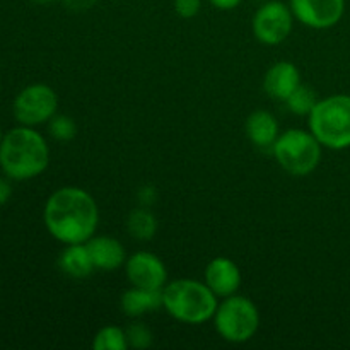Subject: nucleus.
<instances>
[{
	"label": "nucleus",
	"mask_w": 350,
	"mask_h": 350,
	"mask_svg": "<svg viewBox=\"0 0 350 350\" xmlns=\"http://www.w3.org/2000/svg\"><path fill=\"white\" fill-rule=\"evenodd\" d=\"M308 130L323 147L344 150L350 147V96L334 94L318 99L308 115Z\"/></svg>",
	"instance_id": "20e7f679"
},
{
	"label": "nucleus",
	"mask_w": 350,
	"mask_h": 350,
	"mask_svg": "<svg viewBox=\"0 0 350 350\" xmlns=\"http://www.w3.org/2000/svg\"><path fill=\"white\" fill-rule=\"evenodd\" d=\"M219 297L205 282L195 279L167 280L163 287V308L185 325H204L214 318Z\"/></svg>",
	"instance_id": "7ed1b4c3"
},
{
	"label": "nucleus",
	"mask_w": 350,
	"mask_h": 350,
	"mask_svg": "<svg viewBox=\"0 0 350 350\" xmlns=\"http://www.w3.org/2000/svg\"><path fill=\"white\" fill-rule=\"evenodd\" d=\"M120 306L129 318H140L147 313H154L163 308V291L132 286L123 293Z\"/></svg>",
	"instance_id": "2eb2a0df"
},
{
	"label": "nucleus",
	"mask_w": 350,
	"mask_h": 350,
	"mask_svg": "<svg viewBox=\"0 0 350 350\" xmlns=\"http://www.w3.org/2000/svg\"><path fill=\"white\" fill-rule=\"evenodd\" d=\"M89 255L96 270L101 272H115L125 265L126 252L125 246L113 236H92L88 243Z\"/></svg>",
	"instance_id": "ddd939ff"
},
{
	"label": "nucleus",
	"mask_w": 350,
	"mask_h": 350,
	"mask_svg": "<svg viewBox=\"0 0 350 350\" xmlns=\"http://www.w3.org/2000/svg\"><path fill=\"white\" fill-rule=\"evenodd\" d=\"M50 164L46 139L34 126L19 125L9 130L0 144V170L14 181L40 176Z\"/></svg>",
	"instance_id": "f03ea898"
},
{
	"label": "nucleus",
	"mask_w": 350,
	"mask_h": 350,
	"mask_svg": "<svg viewBox=\"0 0 350 350\" xmlns=\"http://www.w3.org/2000/svg\"><path fill=\"white\" fill-rule=\"evenodd\" d=\"M58 267L72 279H85L96 270L85 243L65 245V250L58 256Z\"/></svg>",
	"instance_id": "dca6fc26"
},
{
	"label": "nucleus",
	"mask_w": 350,
	"mask_h": 350,
	"mask_svg": "<svg viewBox=\"0 0 350 350\" xmlns=\"http://www.w3.org/2000/svg\"><path fill=\"white\" fill-rule=\"evenodd\" d=\"M204 282L219 299H224L232 294H238L243 282V275L239 267L231 258L215 256L205 267Z\"/></svg>",
	"instance_id": "9b49d317"
},
{
	"label": "nucleus",
	"mask_w": 350,
	"mask_h": 350,
	"mask_svg": "<svg viewBox=\"0 0 350 350\" xmlns=\"http://www.w3.org/2000/svg\"><path fill=\"white\" fill-rule=\"evenodd\" d=\"M96 2H98V0H62V3H64L67 9L75 10V12H79V10L91 9Z\"/></svg>",
	"instance_id": "b1692460"
},
{
	"label": "nucleus",
	"mask_w": 350,
	"mask_h": 350,
	"mask_svg": "<svg viewBox=\"0 0 350 350\" xmlns=\"http://www.w3.org/2000/svg\"><path fill=\"white\" fill-rule=\"evenodd\" d=\"M125 273L130 286L163 291L167 284V269L163 260L150 252H135L126 256Z\"/></svg>",
	"instance_id": "9d476101"
},
{
	"label": "nucleus",
	"mask_w": 350,
	"mask_h": 350,
	"mask_svg": "<svg viewBox=\"0 0 350 350\" xmlns=\"http://www.w3.org/2000/svg\"><path fill=\"white\" fill-rule=\"evenodd\" d=\"M294 19L311 29H330L345 14V0H289Z\"/></svg>",
	"instance_id": "1a4fd4ad"
},
{
	"label": "nucleus",
	"mask_w": 350,
	"mask_h": 350,
	"mask_svg": "<svg viewBox=\"0 0 350 350\" xmlns=\"http://www.w3.org/2000/svg\"><path fill=\"white\" fill-rule=\"evenodd\" d=\"M323 146L310 130L289 129L277 137L272 154L279 166L293 176H308L318 167Z\"/></svg>",
	"instance_id": "39448f33"
},
{
	"label": "nucleus",
	"mask_w": 350,
	"mask_h": 350,
	"mask_svg": "<svg viewBox=\"0 0 350 350\" xmlns=\"http://www.w3.org/2000/svg\"><path fill=\"white\" fill-rule=\"evenodd\" d=\"M126 231L133 239L150 241L157 232V219L149 207L133 208L126 217Z\"/></svg>",
	"instance_id": "f3484780"
},
{
	"label": "nucleus",
	"mask_w": 350,
	"mask_h": 350,
	"mask_svg": "<svg viewBox=\"0 0 350 350\" xmlns=\"http://www.w3.org/2000/svg\"><path fill=\"white\" fill-rule=\"evenodd\" d=\"M3 135H5V133L2 132V129H0V144H2V140H3Z\"/></svg>",
	"instance_id": "cd10ccee"
},
{
	"label": "nucleus",
	"mask_w": 350,
	"mask_h": 350,
	"mask_svg": "<svg viewBox=\"0 0 350 350\" xmlns=\"http://www.w3.org/2000/svg\"><path fill=\"white\" fill-rule=\"evenodd\" d=\"M245 132L250 142L258 149L272 150L277 137L280 135L279 122L275 116L267 109H256L246 118Z\"/></svg>",
	"instance_id": "4468645a"
},
{
	"label": "nucleus",
	"mask_w": 350,
	"mask_h": 350,
	"mask_svg": "<svg viewBox=\"0 0 350 350\" xmlns=\"http://www.w3.org/2000/svg\"><path fill=\"white\" fill-rule=\"evenodd\" d=\"M33 3H38V5H48V3H53L55 0H31Z\"/></svg>",
	"instance_id": "bb28decb"
},
{
	"label": "nucleus",
	"mask_w": 350,
	"mask_h": 350,
	"mask_svg": "<svg viewBox=\"0 0 350 350\" xmlns=\"http://www.w3.org/2000/svg\"><path fill=\"white\" fill-rule=\"evenodd\" d=\"M48 133L58 142H70L77 135V123L68 115H55L48 122Z\"/></svg>",
	"instance_id": "aec40b11"
},
{
	"label": "nucleus",
	"mask_w": 350,
	"mask_h": 350,
	"mask_svg": "<svg viewBox=\"0 0 350 350\" xmlns=\"http://www.w3.org/2000/svg\"><path fill=\"white\" fill-rule=\"evenodd\" d=\"M94 350H129V340H126V332L116 325H106L92 340Z\"/></svg>",
	"instance_id": "a211bd4d"
},
{
	"label": "nucleus",
	"mask_w": 350,
	"mask_h": 350,
	"mask_svg": "<svg viewBox=\"0 0 350 350\" xmlns=\"http://www.w3.org/2000/svg\"><path fill=\"white\" fill-rule=\"evenodd\" d=\"M301 82V70L293 64V62L280 60L273 64L263 75V89L267 96L284 101L296 91Z\"/></svg>",
	"instance_id": "f8f14e48"
},
{
	"label": "nucleus",
	"mask_w": 350,
	"mask_h": 350,
	"mask_svg": "<svg viewBox=\"0 0 350 350\" xmlns=\"http://www.w3.org/2000/svg\"><path fill=\"white\" fill-rule=\"evenodd\" d=\"M43 222L51 238L62 245L88 243L99 226V207L89 191L62 187L48 197Z\"/></svg>",
	"instance_id": "f257e3e1"
},
{
	"label": "nucleus",
	"mask_w": 350,
	"mask_h": 350,
	"mask_svg": "<svg viewBox=\"0 0 350 350\" xmlns=\"http://www.w3.org/2000/svg\"><path fill=\"white\" fill-rule=\"evenodd\" d=\"M173 7L178 16L183 17V19H191L200 12L202 0H174Z\"/></svg>",
	"instance_id": "4be33fe9"
},
{
	"label": "nucleus",
	"mask_w": 350,
	"mask_h": 350,
	"mask_svg": "<svg viewBox=\"0 0 350 350\" xmlns=\"http://www.w3.org/2000/svg\"><path fill=\"white\" fill-rule=\"evenodd\" d=\"M212 321L217 334L226 342L245 344L252 340L258 332L260 311L252 299L232 294L217 304Z\"/></svg>",
	"instance_id": "423d86ee"
},
{
	"label": "nucleus",
	"mask_w": 350,
	"mask_h": 350,
	"mask_svg": "<svg viewBox=\"0 0 350 350\" xmlns=\"http://www.w3.org/2000/svg\"><path fill=\"white\" fill-rule=\"evenodd\" d=\"M58 111V96L48 84H29L12 103L14 118L19 125L38 126L48 123Z\"/></svg>",
	"instance_id": "0eeeda50"
},
{
	"label": "nucleus",
	"mask_w": 350,
	"mask_h": 350,
	"mask_svg": "<svg viewBox=\"0 0 350 350\" xmlns=\"http://www.w3.org/2000/svg\"><path fill=\"white\" fill-rule=\"evenodd\" d=\"M12 197V185H10V178L0 176V205H5Z\"/></svg>",
	"instance_id": "393cba45"
},
{
	"label": "nucleus",
	"mask_w": 350,
	"mask_h": 350,
	"mask_svg": "<svg viewBox=\"0 0 350 350\" xmlns=\"http://www.w3.org/2000/svg\"><path fill=\"white\" fill-rule=\"evenodd\" d=\"M241 2L243 0H208V3L219 10H232L241 5Z\"/></svg>",
	"instance_id": "a878e982"
},
{
	"label": "nucleus",
	"mask_w": 350,
	"mask_h": 350,
	"mask_svg": "<svg viewBox=\"0 0 350 350\" xmlns=\"http://www.w3.org/2000/svg\"><path fill=\"white\" fill-rule=\"evenodd\" d=\"M317 103V92H314L313 88H310V85L306 84H301L299 88L286 99V105L291 113H294V115L297 116H306V118Z\"/></svg>",
	"instance_id": "6ab92c4d"
},
{
	"label": "nucleus",
	"mask_w": 350,
	"mask_h": 350,
	"mask_svg": "<svg viewBox=\"0 0 350 350\" xmlns=\"http://www.w3.org/2000/svg\"><path fill=\"white\" fill-rule=\"evenodd\" d=\"M294 14L289 3L269 0L253 14L252 31L256 41L267 46H277L289 38L294 26Z\"/></svg>",
	"instance_id": "6e6552de"
},
{
	"label": "nucleus",
	"mask_w": 350,
	"mask_h": 350,
	"mask_svg": "<svg viewBox=\"0 0 350 350\" xmlns=\"http://www.w3.org/2000/svg\"><path fill=\"white\" fill-rule=\"evenodd\" d=\"M125 332L130 349L144 350L149 349L150 345H152V332H150V328L146 327L144 323H132Z\"/></svg>",
	"instance_id": "412c9836"
},
{
	"label": "nucleus",
	"mask_w": 350,
	"mask_h": 350,
	"mask_svg": "<svg viewBox=\"0 0 350 350\" xmlns=\"http://www.w3.org/2000/svg\"><path fill=\"white\" fill-rule=\"evenodd\" d=\"M137 198H139L140 207H152L157 200V190L152 185H144L139 191H137Z\"/></svg>",
	"instance_id": "5701e85b"
}]
</instances>
